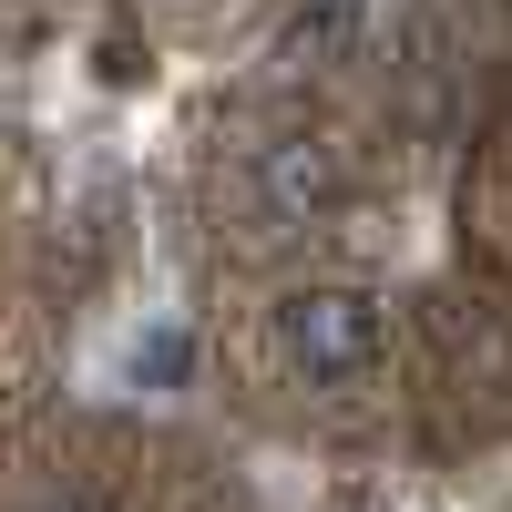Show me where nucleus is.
<instances>
[{
    "label": "nucleus",
    "instance_id": "nucleus-1",
    "mask_svg": "<svg viewBox=\"0 0 512 512\" xmlns=\"http://www.w3.org/2000/svg\"><path fill=\"white\" fill-rule=\"evenodd\" d=\"M267 349L287 379L308 390H359V379L390 359V297L379 287H349V277H308L267 308Z\"/></svg>",
    "mask_w": 512,
    "mask_h": 512
},
{
    "label": "nucleus",
    "instance_id": "nucleus-2",
    "mask_svg": "<svg viewBox=\"0 0 512 512\" xmlns=\"http://www.w3.org/2000/svg\"><path fill=\"white\" fill-rule=\"evenodd\" d=\"M246 205H256L267 226H328L338 205H349V154H338L328 134H277V144H256Z\"/></svg>",
    "mask_w": 512,
    "mask_h": 512
},
{
    "label": "nucleus",
    "instance_id": "nucleus-3",
    "mask_svg": "<svg viewBox=\"0 0 512 512\" xmlns=\"http://www.w3.org/2000/svg\"><path fill=\"white\" fill-rule=\"evenodd\" d=\"M21 512H103V502H82V492H41V502H21Z\"/></svg>",
    "mask_w": 512,
    "mask_h": 512
}]
</instances>
